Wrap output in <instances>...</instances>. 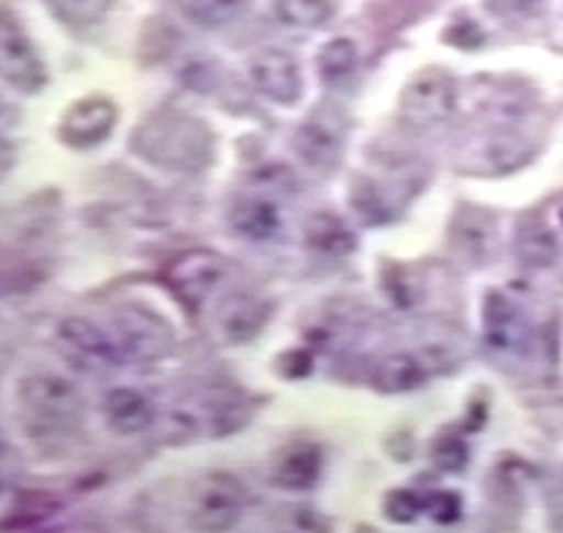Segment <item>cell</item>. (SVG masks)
<instances>
[{"mask_svg": "<svg viewBox=\"0 0 563 533\" xmlns=\"http://www.w3.org/2000/svg\"><path fill=\"white\" fill-rule=\"evenodd\" d=\"M424 507H428L430 518L435 520V523H456L462 515V504H460V497L452 491H438L430 497L428 501H424Z\"/></svg>", "mask_w": 563, "mask_h": 533, "instance_id": "cell-28", "label": "cell"}, {"mask_svg": "<svg viewBox=\"0 0 563 533\" xmlns=\"http://www.w3.org/2000/svg\"><path fill=\"white\" fill-rule=\"evenodd\" d=\"M174 3L198 27H224L246 14L252 0H174Z\"/></svg>", "mask_w": 563, "mask_h": 533, "instance_id": "cell-20", "label": "cell"}, {"mask_svg": "<svg viewBox=\"0 0 563 533\" xmlns=\"http://www.w3.org/2000/svg\"><path fill=\"white\" fill-rule=\"evenodd\" d=\"M104 417L118 435H140L155 424V409L145 392L115 387L104 395Z\"/></svg>", "mask_w": 563, "mask_h": 533, "instance_id": "cell-12", "label": "cell"}, {"mask_svg": "<svg viewBox=\"0 0 563 533\" xmlns=\"http://www.w3.org/2000/svg\"><path fill=\"white\" fill-rule=\"evenodd\" d=\"M484 334L494 349L521 355L531 342L529 315L508 293L492 291L484 302Z\"/></svg>", "mask_w": 563, "mask_h": 533, "instance_id": "cell-10", "label": "cell"}, {"mask_svg": "<svg viewBox=\"0 0 563 533\" xmlns=\"http://www.w3.org/2000/svg\"><path fill=\"white\" fill-rule=\"evenodd\" d=\"M134 149L150 163L196 171L211 158V136L198 121L187 115H155L134 131Z\"/></svg>", "mask_w": 563, "mask_h": 533, "instance_id": "cell-2", "label": "cell"}, {"mask_svg": "<svg viewBox=\"0 0 563 533\" xmlns=\"http://www.w3.org/2000/svg\"><path fill=\"white\" fill-rule=\"evenodd\" d=\"M321 451L312 448V445H299V448L289 451L286 459L280 462L275 480L284 488H289V491H308L321 478Z\"/></svg>", "mask_w": 563, "mask_h": 533, "instance_id": "cell-19", "label": "cell"}, {"mask_svg": "<svg viewBox=\"0 0 563 533\" xmlns=\"http://www.w3.org/2000/svg\"><path fill=\"white\" fill-rule=\"evenodd\" d=\"M456 110V80L443 73H422L406 86L400 97V115L411 125L428 129L443 123Z\"/></svg>", "mask_w": 563, "mask_h": 533, "instance_id": "cell-6", "label": "cell"}, {"mask_svg": "<svg viewBox=\"0 0 563 533\" xmlns=\"http://www.w3.org/2000/svg\"><path fill=\"white\" fill-rule=\"evenodd\" d=\"M230 222H233L238 235L249 237V241H271L280 230V213L271 200L246 198L235 203Z\"/></svg>", "mask_w": 563, "mask_h": 533, "instance_id": "cell-18", "label": "cell"}, {"mask_svg": "<svg viewBox=\"0 0 563 533\" xmlns=\"http://www.w3.org/2000/svg\"><path fill=\"white\" fill-rule=\"evenodd\" d=\"M56 338H59V347L65 349V355L70 357L75 366L89 368V371H93V368L104 371V368H115L123 363L121 349H118L110 331H102L91 320H62L59 329H56Z\"/></svg>", "mask_w": 563, "mask_h": 533, "instance_id": "cell-7", "label": "cell"}, {"mask_svg": "<svg viewBox=\"0 0 563 533\" xmlns=\"http://www.w3.org/2000/svg\"><path fill=\"white\" fill-rule=\"evenodd\" d=\"M424 381H428V368L411 353L385 355L372 371V387L382 395L411 392L422 387Z\"/></svg>", "mask_w": 563, "mask_h": 533, "instance_id": "cell-15", "label": "cell"}, {"mask_svg": "<svg viewBox=\"0 0 563 533\" xmlns=\"http://www.w3.org/2000/svg\"><path fill=\"white\" fill-rule=\"evenodd\" d=\"M115 0H48L54 14L75 27H93L110 14Z\"/></svg>", "mask_w": 563, "mask_h": 533, "instance_id": "cell-24", "label": "cell"}, {"mask_svg": "<svg viewBox=\"0 0 563 533\" xmlns=\"http://www.w3.org/2000/svg\"><path fill=\"white\" fill-rule=\"evenodd\" d=\"M305 237L312 248L323 251V254L342 256L350 254L355 248V235L345 227V222L331 213H316V216L308 222V230H305Z\"/></svg>", "mask_w": 563, "mask_h": 533, "instance_id": "cell-21", "label": "cell"}, {"mask_svg": "<svg viewBox=\"0 0 563 533\" xmlns=\"http://www.w3.org/2000/svg\"><path fill=\"white\" fill-rule=\"evenodd\" d=\"M280 366H284V376H291V379H299V376H308L310 368H312V360L308 353H302V349H294V353L284 355V360H280Z\"/></svg>", "mask_w": 563, "mask_h": 533, "instance_id": "cell-29", "label": "cell"}, {"mask_svg": "<svg viewBox=\"0 0 563 533\" xmlns=\"http://www.w3.org/2000/svg\"><path fill=\"white\" fill-rule=\"evenodd\" d=\"M486 9L503 19H534L545 11V0H486Z\"/></svg>", "mask_w": 563, "mask_h": 533, "instance_id": "cell-26", "label": "cell"}, {"mask_svg": "<svg viewBox=\"0 0 563 533\" xmlns=\"http://www.w3.org/2000/svg\"><path fill=\"white\" fill-rule=\"evenodd\" d=\"M516 256L523 267L548 269L559 262L561 246L555 232L545 222H523L516 230Z\"/></svg>", "mask_w": 563, "mask_h": 533, "instance_id": "cell-17", "label": "cell"}, {"mask_svg": "<svg viewBox=\"0 0 563 533\" xmlns=\"http://www.w3.org/2000/svg\"><path fill=\"white\" fill-rule=\"evenodd\" d=\"M280 22L297 30H316L334 16V0H275Z\"/></svg>", "mask_w": 563, "mask_h": 533, "instance_id": "cell-22", "label": "cell"}, {"mask_svg": "<svg viewBox=\"0 0 563 533\" xmlns=\"http://www.w3.org/2000/svg\"><path fill=\"white\" fill-rule=\"evenodd\" d=\"M422 507L424 501L419 499V493L409 491V488H398L385 501V515L396 523H411L422 512Z\"/></svg>", "mask_w": 563, "mask_h": 533, "instance_id": "cell-25", "label": "cell"}, {"mask_svg": "<svg viewBox=\"0 0 563 533\" xmlns=\"http://www.w3.org/2000/svg\"><path fill=\"white\" fill-rule=\"evenodd\" d=\"M0 80L24 97H35L48 84L46 62L11 11H0Z\"/></svg>", "mask_w": 563, "mask_h": 533, "instance_id": "cell-4", "label": "cell"}, {"mask_svg": "<svg viewBox=\"0 0 563 533\" xmlns=\"http://www.w3.org/2000/svg\"><path fill=\"white\" fill-rule=\"evenodd\" d=\"M271 304L252 297H233L219 310V334L228 342H249L271 320Z\"/></svg>", "mask_w": 563, "mask_h": 533, "instance_id": "cell-14", "label": "cell"}, {"mask_svg": "<svg viewBox=\"0 0 563 533\" xmlns=\"http://www.w3.org/2000/svg\"><path fill=\"white\" fill-rule=\"evenodd\" d=\"M118 123V107L108 97H86L75 102L62 118L59 140L67 147L89 149L102 144Z\"/></svg>", "mask_w": 563, "mask_h": 533, "instance_id": "cell-9", "label": "cell"}, {"mask_svg": "<svg viewBox=\"0 0 563 533\" xmlns=\"http://www.w3.org/2000/svg\"><path fill=\"white\" fill-rule=\"evenodd\" d=\"M246 504V491L230 475H211L200 482V497L196 501V523L203 531L233 529Z\"/></svg>", "mask_w": 563, "mask_h": 533, "instance_id": "cell-11", "label": "cell"}, {"mask_svg": "<svg viewBox=\"0 0 563 533\" xmlns=\"http://www.w3.org/2000/svg\"><path fill=\"white\" fill-rule=\"evenodd\" d=\"M110 325V336L115 338L118 349H121L123 355V363L161 360V357H166L174 349V344H177L172 323H168L166 318H161L158 312L140 304H129L115 310Z\"/></svg>", "mask_w": 563, "mask_h": 533, "instance_id": "cell-3", "label": "cell"}, {"mask_svg": "<svg viewBox=\"0 0 563 533\" xmlns=\"http://www.w3.org/2000/svg\"><path fill=\"white\" fill-rule=\"evenodd\" d=\"M256 89L275 104L291 107L302 99L305 80L297 59L284 48H262L252 56L249 65Z\"/></svg>", "mask_w": 563, "mask_h": 533, "instance_id": "cell-8", "label": "cell"}, {"mask_svg": "<svg viewBox=\"0 0 563 533\" xmlns=\"http://www.w3.org/2000/svg\"><path fill=\"white\" fill-rule=\"evenodd\" d=\"M19 403L27 432L43 441L70 435L84 422V395L65 376L35 374L19 385Z\"/></svg>", "mask_w": 563, "mask_h": 533, "instance_id": "cell-1", "label": "cell"}, {"mask_svg": "<svg viewBox=\"0 0 563 533\" xmlns=\"http://www.w3.org/2000/svg\"><path fill=\"white\" fill-rule=\"evenodd\" d=\"M454 235H456V251L465 254L467 259L484 262L494 251L497 243V227H494V216L484 209H465L454 219Z\"/></svg>", "mask_w": 563, "mask_h": 533, "instance_id": "cell-16", "label": "cell"}, {"mask_svg": "<svg viewBox=\"0 0 563 533\" xmlns=\"http://www.w3.org/2000/svg\"><path fill=\"white\" fill-rule=\"evenodd\" d=\"M228 275V265L214 251L209 248H192L185 251L179 259H174L166 269V284L177 293L190 312H198L206 299L217 291Z\"/></svg>", "mask_w": 563, "mask_h": 533, "instance_id": "cell-5", "label": "cell"}, {"mask_svg": "<svg viewBox=\"0 0 563 533\" xmlns=\"http://www.w3.org/2000/svg\"><path fill=\"white\" fill-rule=\"evenodd\" d=\"M433 459L446 473H456L467 464V445L460 437H443L433 448Z\"/></svg>", "mask_w": 563, "mask_h": 533, "instance_id": "cell-27", "label": "cell"}, {"mask_svg": "<svg viewBox=\"0 0 563 533\" xmlns=\"http://www.w3.org/2000/svg\"><path fill=\"white\" fill-rule=\"evenodd\" d=\"M294 149L305 163H310L312 168H334L336 160L342 155V134L334 125L327 121H312L302 123L294 134Z\"/></svg>", "mask_w": 563, "mask_h": 533, "instance_id": "cell-13", "label": "cell"}, {"mask_svg": "<svg viewBox=\"0 0 563 533\" xmlns=\"http://www.w3.org/2000/svg\"><path fill=\"white\" fill-rule=\"evenodd\" d=\"M355 62H358L355 43L347 41V37H336V41H329L318 54V70L327 80H342L355 70Z\"/></svg>", "mask_w": 563, "mask_h": 533, "instance_id": "cell-23", "label": "cell"}]
</instances>
